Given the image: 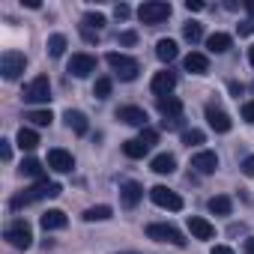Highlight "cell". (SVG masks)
<instances>
[{"label":"cell","mask_w":254,"mask_h":254,"mask_svg":"<svg viewBox=\"0 0 254 254\" xmlns=\"http://www.w3.org/2000/svg\"><path fill=\"white\" fill-rule=\"evenodd\" d=\"M248 33H254V21H245V24H239V36H248Z\"/></svg>","instance_id":"b9f144b4"},{"label":"cell","mask_w":254,"mask_h":254,"mask_svg":"<svg viewBox=\"0 0 254 254\" xmlns=\"http://www.w3.org/2000/svg\"><path fill=\"white\" fill-rule=\"evenodd\" d=\"M81 27H87V30L99 33V30L105 27V15H102V12H87V15H84V24H81Z\"/></svg>","instance_id":"f546056e"},{"label":"cell","mask_w":254,"mask_h":254,"mask_svg":"<svg viewBox=\"0 0 254 254\" xmlns=\"http://www.w3.org/2000/svg\"><path fill=\"white\" fill-rule=\"evenodd\" d=\"M111 215H114V209H111L108 203H99V206L84 209V221H108Z\"/></svg>","instance_id":"484cf974"},{"label":"cell","mask_w":254,"mask_h":254,"mask_svg":"<svg viewBox=\"0 0 254 254\" xmlns=\"http://www.w3.org/2000/svg\"><path fill=\"white\" fill-rule=\"evenodd\" d=\"M66 126L75 132V135H87V117L81 114V111H66Z\"/></svg>","instance_id":"7402d4cb"},{"label":"cell","mask_w":254,"mask_h":254,"mask_svg":"<svg viewBox=\"0 0 254 254\" xmlns=\"http://www.w3.org/2000/svg\"><path fill=\"white\" fill-rule=\"evenodd\" d=\"M105 60H108V66L114 69V75H117L120 81H135V78H138V72H141V63H138L135 57H129V54L111 51Z\"/></svg>","instance_id":"7a4b0ae2"},{"label":"cell","mask_w":254,"mask_h":254,"mask_svg":"<svg viewBox=\"0 0 254 254\" xmlns=\"http://www.w3.org/2000/svg\"><path fill=\"white\" fill-rule=\"evenodd\" d=\"M6 242L18 251H27L33 245V227L24 221V218H15L9 227H6Z\"/></svg>","instance_id":"3957f363"},{"label":"cell","mask_w":254,"mask_h":254,"mask_svg":"<svg viewBox=\"0 0 254 254\" xmlns=\"http://www.w3.org/2000/svg\"><path fill=\"white\" fill-rule=\"evenodd\" d=\"M177 42L174 39H159L156 42V57L162 60V63H171V60H177Z\"/></svg>","instance_id":"ffe728a7"},{"label":"cell","mask_w":254,"mask_h":254,"mask_svg":"<svg viewBox=\"0 0 254 254\" xmlns=\"http://www.w3.org/2000/svg\"><path fill=\"white\" fill-rule=\"evenodd\" d=\"M186 9H189V12H200L203 3H200V0H186Z\"/></svg>","instance_id":"60d3db41"},{"label":"cell","mask_w":254,"mask_h":254,"mask_svg":"<svg viewBox=\"0 0 254 254\" xmlns=\"http://www.w3.org/2000/svg\"><path fill=\"white\" fill-rule=\"evenodd\" d=\"M27 66V57L21 51H3V57H0V72H3L6 81H15Z\"/></svg>","instance_id":"8992f818"},{"label":"cell","mask_w":254,"mask_h":254,"mask_svg":"<svg viewBox=\"0 0 254 254\" xmlns=\"http://www.w3.org/2000/svg\"><path fill=\"white\" fill-rule=\"evenodd\" d=\"M48 168L51 171H57V174H69L72 168H75V159H72V153H66V150H51L48 153Z\"/></svg>","instance_id":"5bb4252c"},{"label":"cell","mask_w":254,"mask_h":254,"mask_svg":"<svg viewBox=\"0 0 254 254\" xmlns=\"http://www.w3.org/2000/svg\"><path fill=\"white\" fill-rule=\"evenodd\" d=\"M135 42H138V33H132V30L120 33V45H135Z\"/></svg>","instance_id":"8d00e7d4"},{"label":"cell","mask_w":254,"mask_h":254,"mask_svg":"<svg viewBox=\"0 0 254 254\" xmlns=\"http://www.w3.org/2000/svg\"><path fill=\"white\" fill-rule=\"evenodd\" d=\"M230 45H233V39H230L227 33H212V36L206 39V48H209L212 54H224Z\"/></svg>","instance_id":"cb8c5ba5"},{"label":"cell","mask_w":254,"mask_h":254,"mask_svg":"<svg viewBox=\"0 0 254 254\" xmlns=\"http://www.w3.org/2000/svg\"><path fill=\"white\" fill-rule=\"evenodd\" d=\"M242 120H245V123H251V126H254V99H248V102H245V105H242Z\"/></svg>","instance_id":"d590c367"},{"label":"cell","mask_w":254,"mask_h":254,"mask_svg":"<svg viewBox=\"0 0 254 254\" xmlns=\"http://www.w3.org/2000/svg\"><path fill=\"white\" fill-rule=\"evenodd\" d=\"M15 141H18L21 150H36V147H39V135H36L33 129H24V126L18 129V138H15Z\"/></svg>","instance_id":"4316f807"},{"label":"cell","mask_w":254,"mask_h":254,"mask_svg":"<svg viewBox=\"0 0 254 254\" xmlns=\"http://www.w3.org/2000/svg\"><path fill=\"white\" fill-rule=\"evenodd\" d=\"M183 36H186V42H200V36H203V30H200V24L197 21H189L186 27H183Z\"/></svg>","instance_id":"1f68e13d"},{"label":"cell","mask_w":254,"mask_h":254,"mask_svg":"<svg viewBox=\"0 0 254 254\" xmlns=\"http://www.w3.org/2000/svg\"><path fill=\"white\" fill-rule=\"evenodd\" d=\"M114 15H117L120 21H126V18H129V15H132V9H129V6H126V3H120V6L114 9Z\"/></svg>","instance_id":"ab89813d"},{"label":"cell","mask_w":254,"mask_h":254,"mask_svg":"<svg viewBox=\"0 0 254 254\" xmlns=\"http://www.w3.org/2000/svg\"><path fill=\"white\" fill-rule=\"evenodd\" d=\"M150 197H153V203L162 206V209H171V212H180V209H183V197H180L177 191H171L168 186H153V189H150Z\"/></svg>","instance_id":"52a82bcc"},{"label":"cell","mask_w":254,"mask_h":254,"mask_svg":"<svg viewBox=\"0 0 254 254\" xmlns=\"http://www.w3.org/2000/svg\"><path fill=\"white\" fill-rule=\"evenodd\" d=\"M66 45H69V42H66V36H63V33H51L45 48H48V54H51V57H63Z\"/></svg>","instance_id":"83f0119b"},{"label":"cell","mask_w":254,"mask_h":254,"mask_svg":"<svg viewBox=\"0 0 254 254\" xmlns=\"http://www.w3.org/2000/svg\"><path fill=\"white\" fill-rule=\"evenodd\" d=\"M248 63H251V66H254V45H251V48H248Z\"/></svg>","instance_id":"c3c4849f"},{"label":"cell","mask_w":254,"mask_h":254,"mask_svg":"<svg viewBox=\"0 0 254 254\" xmlns=\"http://www.w3.org/2000/svg\"><path fill=\"white\" fill-rule=\"evenodd\" d=\"M21 99H24V102H30V105L48 102V99H51V81H48V75H39V78H33V81L24 87Z\"/></svg>","instance_id":"5b68a950"},{"label":"cell","mask_w":254,"mask_h":254,"mask_svg":"<svg viewBox=\"0 0 254 254\" xmlns=\"http://www.w3.org/2000/svg\"><path fill=\"white\" fill-rule=\"evenodd\" d=\"M230 93L233 96H242V84H230Z\"/></svg>","instance_id":"bcb514c9"},{"label":"cell","mask_w":254,"mask_h":254,"mask_svg":"<svg viewBox=\"0 0 254 254\" xmlns=\"http://www.w3.org/2000/svg\"><path fill=\"white\" fill-rule=\"evenodd\" d=\"M27 120H30L33 126H51L54 114H51L48 108H39V111H30V114H27Z\"/></svg>","instance_id":"4dcf8cb0"},{"label":"cell","mask_w":254,"mask_h":254,"mask_svg":"<svg viewBox=\"0 0 254 254\" xmlns=\"http://www.w3.org/2000/svg\"><path fill=\"white\" fill-rule=\"evenodd\" d=\"M123 254H138V251H123Z\"/></svg>","instance_id":"681fc988"},{"label":"cell","mask_w":254,"mask_h":254,"mask_svg":"<svg viewBox=\"0 0 254 254\" xmlns=\"http://www.w3.org/2000/svg\"><path fill=\"white\" fill-rule=\"evenodd\" d=\"M0 159H3V162L12 159V147H9V141H0Z\"/></svg>","instance_id":"74e56055"},{"label":"cell","mask_w":254,"mask_h":254,"mask_svg":"<svg viewBox=\"0 0 254 254\" xmlns=\"http://www.w3.org/2000/svg\"><path fill=\"white\" fill-rule=\"evenodd\" d=\"M81 33H84L87 42H96V39H99V33H93V30H87V27H81Z\"/></svg>","instance_id":"ee69618b"},{"label":"cell","mask_w":254,"mask_h":254,"mask_svg":"<svg viewBox=\"0 0 254 254\" xmlns=\"http://www.w3.org/2000/svg\"><path fill=\"white\" fill-rule=\"evenodd\" d=\"M177 87V75L171 72V69H162V72H156L153 75V81H150V90L162 99V96H171V90Z\"/></svg>","instance_id":"7c38bea8"},{"label":"cell","mask_w":254,"mask_h":254,"mask_svg":"<svg viewBox=\"0 0 254 254\" xmlns=\"http://www.w3.org/2000/svg\"><path fill=\"white\" fill-rule=\"evenodd\" d=\"M60 191H63V189H60V183L36 180V186H30V189H24L21 194H15V197H12V209L30 206V203H36V200H42V197H57Z\"/></svg>","instance_id":"6da1fadb"},{"label":"cell","mask_w":254,"mask_h":254,"mask_svg":"<svg viewBox=\"0 0 254 254\" xmlns=\"http://www.w3.org/2000/svg\"><path fill=\"white\" fill-rule=\"evenodd\" d=\"M18 171H21V177H33V180H42V162H39V159H24Z\"/></svg>","instance_id":"f1b7e54d"},{"label":"cell","mask_w":254,"mask_h":254,"mask_svg":"<svg viewBox=\"0 0 254 254\" xmlns=\"http://www.w3.org/2000/svg\"><path fill=\"white\" fill-rule=\"evenodd\" d=\"M191 168H194L197 174L209 177V174H215V168H218V156H215L212 150H200V153L191 159Z\"/></svg>","instance_id":"9a60e30c"},{"label":"cell","mask_w":254,"mask_h":254,"mask_svg":"<svg viewBox=\"0 0 254 254\" xmlns=\"http://www.w3.org/2000/svg\"><path fill=\"white\" fill-rule=\"evenodd\" d=\"M111 87H114V81H111V78H96L93 96H96V99H108V96H111Z\"/></svg>","instance_id":"d6a6232c"},{"label":"cell","mask_w":254,"mask_h":254,"mask_svg":"<svg viewBox=\"0 0 254 254\" xmlns=\"http://www.w3.org/2000/svg\"><path fill=\"white\" fill-rule=\"evenodd\" d=\"M189 230H191L194 239H212L215 236V227L200 215H189Z\"/></svg>","instance_id":"ac0fdd59"},{"label":"cell","mask_w":254,"mask_h":254,"mask_svg":"<svg viewBox=\"0 0 254 254\" xmlns=\"http://www.w3.org/2000/svg\"><path fill=\"white\" fill-rule=\"evenodd\" d=\"M242 248H245V254H254V239H245V245H242Z\"/></svg>","instance_id":"f6af8a7d"},{"label":"cell","mask_w":254,"mask_h":254,"mask_svg":"<svg viewBox=\"0 0 254 254\" xmlns=\"http://www.w3.org/2000/svg\"><path fill=\"white\" fill-rule=\"evenodd\" d=\"M206 123H209V129H212V132H218V135L230 132V126H233V123H230V117H227L215 102H209V105H206Z\"/></svg>","instance_id":"30bf717a"},{"label":"cell","mask_w":254,"mask_h":254,"mask_svg":"<svg viewBox=\"0 0 254 254\" xmlns=\"http://www.w3.org/2000/svg\"><path fill=\"white\" fill-rule=\"evenodd\" d=\"M147 236L156 239V242H171V245H177V248L186 245L183 233H180L174 224H147Z\"/></svg>","instance_id":"ba28073f"},{"label":"cell","mask_w":254,"mask_h":254,"mask_svg":"<svg viewBox=\"0 0 254 254\" xmlns=\"http://www.w3.org/2000/svg\"><path fill=\"white\" fill-rule=\"evenodd\" d=\"M147 147H153V144H159V132L156 129H150V126H147V129H141V135H138Z\"/></svg>","instance_id":"e575fe53"},{"label":"cell","mask_w":254,"mask_h":254,"mask_svg":"<svg viewBox=\"0 0 254 254\" xmlns=\"http://www.w3.org/2000/svg\"><path fill=\"white\" fill-rule=\"evenodd\" d=\"M183 66H186V72H191V75H206V72H209V57L200 54V51H191Z\"/></svg>","instance_id":"d6986e66"},{"label":"cell","mask_w":254,"mask_h":254,"mask_svg":"<svg viewBox=\"0 0 254 254\" xmlns=\"http://www.w3.org/2000/svg\"><path fill=\"white\" fill-rule=\"evenodd\" d=\"M206 141V135L200 132V129H189V132H183V144L186 147H197V144H203Z\"/></svg>","instance_id":"836d02e7"},{"label":"cell","mask_w":254,"mask_h":254,"mask_svg":"<svg viewBox=\"0 0 254 254\" xmlns=\"http://www.w3.org/2000/svg\"><path fill=\"white\" fill-rule=\"evenodd\" d=\"M209 254H233V248H230V245H215Z\"/></svg>","instance_id":"7bdbcfd3"},{"label":"cell","mask_w":254,"mask_h":254,"mask_svg":"<svg viewBox=\"0 0 254 254\" xmlns=\"http://www.w3.org/2000/svg\"><path fill=\"white\" fill-rule=\"evenodd\" d=\"M117 120H123L126 126H138V129H147V111L135 108V105H126L117 111Z\"/></svg>","instance_id":"4fadbf2b"},{"label":"cell","mask_w":254,"mask_h":254,"mask_svg":"<svg viewBox=\"0 0 254 254\" xmlns=\"http://www.w3.org/2000/svg\"><path fill=\"white\" fill-rule=\"evenodd\" d=\"M245 9H248V15H251V21H254V0H248V3H245Z\"/></svg>","instance_id":"7dc6e473"},{"label":"cell","mask_w":254,"mask_h":254,"mask_svg":"<svg viewBox=\"0 0 254 254\" xmlns=\"http://www.w3.org/2000/svg\"><path fill=\"white\" fill-rule=\"evenodd\" d=\"M150 168H153L156 174H174V171H177V159H174L171 153H159V156L150 162Z\"/></svg>","instance_id":"44dd1931"},{"label":"cell","mask_w":254,"mask_h":254,"mask_svg":"<svg viewBox=\"0 0 254 254\" xmlns=\"http://www.w3.org/2000/svg\"><path fill=\"white\" fill-rule=\"evenodd\" d=\"M123 153L129 156V159H144V156L150 153V147H147L141 138H132V141H126V144H123Z\"/></svg>","instance_id":"d4e9b609"},{"label":"cell","mask_w":254,"mask_h":254,"mask_svg":"<svg viewBox=\"0 0 254 254\" xmlns=\"http://www.w3.org/2000/svg\"><path fill=\"white\" fill-rule=\"evenodd\" d=\"M138 18L144 24H162L165 18H171V3H165V0H147L138 9Z\"/></svg>","instance_id":"277c9868"},{"label":"cell","mask_w":254,"mask_h":254,"mask_svg":"<svg viewBox=\"0 0 254 254\" xmlns=\"http://www.w3.org/2000/svg\"><path fill=\"white\" fill-rule=\"evenodd\" d=\"M39 224H42V230H63L69 224V218H66L63 209H48V212H42Z\"/></svg>","instance_id":"e0dca14e"},{"label":"cell","mask_w":254,"mask_h":254,"mask_svg":"<svg viewBox=\"0 0 254 254\" xmlns=\"http://www.w3.org/2000/svg\"><path fill=\"white\" fill-rule=\"evenodd\" d=\"M69 72L75 75V78H87V75H93L96 72V57L93 54H72V60H69Z\"/></svg>","instance_id":"8fae6325"},{"label":"cell","mask_w":254,"mask_h":254,"mask_svg":"<svg viewBox=\"0 0 254 254\" xmlns=\"http://www.w3.org/2000/svg\"><path fill=\"white\" fill-rule=\"evenodd\" d=\"M156 105L165 120H183V102L177 96H162V99H156Z\"/></svg>","instance_id":"2e32d148"},{"label":"cell","mask_w":254,"mask_h":254,"mask_svg":"<svg viewBox=\"0 0 254 254\" xmlns=\"http://www.w3.org/2000/svg\"><path fill=\"white\" fill-rule=\"evenodd\" d=\"M242 174H245V177H254V156L242 159Z\"/></svg>","instance_id":"f35d334b"},{"label":"cell","mask_w":254,"mask_h":254,"mask_svg":"<svg viewBox=\"0 0 254 254\" xmlns=\"http://www.w3.org/2000/svg\"><path fill=\"white\" fill-rule=\"evenodd\" d=\"M141 200H144V186H141V183L129 180V183L120 186V203H123L126 209H135Z\"/></svg>","instance_id":"9c48e42d"},{"label":"cell","mask_w":254,"mask_h":254,"mask_svg":"<svg viewBox=\"0 0 254 254\" xmlns=\"http://www.w3.org/2000/svg\"><path fill=\"white\" fill-rule=\"evenodd\" d=\"M209 212L212 215H230V209H233V200L227 197V194H215V197H209Z\"/></svg>","instance_id":"603a6c76"}]
</instances>
